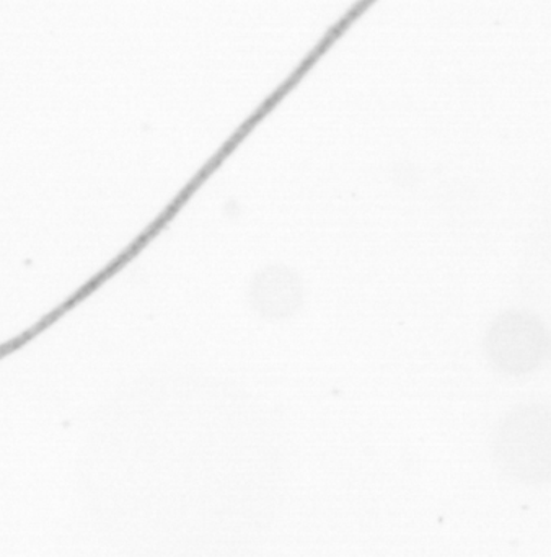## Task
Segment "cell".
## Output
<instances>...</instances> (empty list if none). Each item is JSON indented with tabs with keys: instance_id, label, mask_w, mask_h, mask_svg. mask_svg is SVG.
<instances>
[{
	"instance_id": "obj_3",
	"label": "cell",
	"mask_w": 551,
	"mask_h": 557,
	"mask_svg": "<svg viewBox=\"0 0 551 557\" xmlns=\"http://www.w3.org/2000/svg\"><path fill=\"white\" fill-rule=\"evenodd\" d=\"M544 360L550 361L551 364V335L548 337L547 358H544Z\"/></svg>"
},
{
	"instance_id": "obj_1",
	"label": "cell",
	"mask_w": 551,
	"mask_h": 557,
	"mask_svg": "<svg viewBox=\"0 0 551 557\" xmlns=\"http://www.w3.org/2000/svg\"><path fill=\"white\" fill-rule=\"evenodd\" d=\"M492 456L512 481L551 484V404H521L505 413L496 426Z\"/></svg>"
},
{
	"instance_id": "obj_2",
	"label": "cell",
	"mask_w": 551,
	"mask_h": 557,
	"mask_svg": "<svg viewBox=\"0 0 551 557\" xmlns=\"http://www.w3.org/2000/svg\"><path fill=\"white\" fill-rule=\"evenodd\" d=\"M548 337L543 322L534 312L509 309L486 332V357L499 373L524 376L547 358Z\"/></svg>"
}]
</instances>
